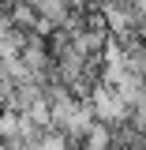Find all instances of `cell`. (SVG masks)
Returning a JSON list of instances; mask_svg holds the SVG:
<instances>
[{
  "instance_id": "6da1fadb",
  "label": "cell",
  "mask_w": 146,
  "mask_h": 150,
  "mask_svg": "<svg viewBox=\"0 0 146 150\" xmlns=\"http://www.w3.org/2000/svg\"><path fill=\"white\" fill-rule=\"evenodd\" d=\"M86 101H90L97 124H105V128H120V124H128V101L112 90L109 83H97Z\"/></svg>"
}]
</instances>
